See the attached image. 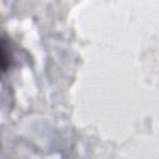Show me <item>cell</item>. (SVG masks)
I'll return each instance as SVG.
<instances>
[{
  "label": "cell",
  "instance_id": "cell-1",
  "mask_svg": "<svg viewBox=\"0 0 159 159\" xmlns=\"http://www.w3.org/2000/svg\"><path fill=\"white\" fill-rule=\"evenodd\" d=\"M10 65V51L6 41L0 40V72L5 71Z\"/></svg>",
  "mask_w": 159,
  "mask_h": 159
}]
</instances>
